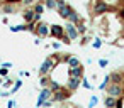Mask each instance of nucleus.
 Masks as SVG:
<instances>
[{
  "instance_id": "nucleus-1",
  "label": "nucleus",
  "mask_w": 124,
  "mask_h": 108,
  "mask_svg": "<svg viewBox=\"0 0 124 108\" xmlns=\"http://www.w3.org/2000/svg\"><path fill=\"white\" fill-rule=\"evenodd\" d=\"M32 34H36L39 39H48L49 37V24L44 22V20L36 22V27H34V32Z\"/></svg>"
},
{
  "instance_id": "nucleus-2",
  "label": "nucleus",
  "mask_w": 124,
  "mask_h": 108,
  "mask_svg": "<svg viewBox=\"0 0 124 108\" xmlns=\"http://www.w3.org/2000/svg\"><path fill=\"white\" fill-rule=\"evenodd\" d=\"M65 27H61L60 24H51L49 25V37L56 39V41H61L65 37Z\"/></svg>"
},
{
  "instance_id": "nucleus-3",
  "label": "nucleus",
  "mask_w": 124,
  "mask_h": 108,
  "mask_svg": "<svg viewBox=\"0 0 124 108\" xmlns=\"http://www.w3.org/2000/svg\"><path fill=\"white\" fill-rule=\"evenodd\" d=\"M65 34L68 36L70 41H77V39L80 37V32L77 31V25L71 24V22H68V20H66V24H65Z\"/></svg>"
},
{
  "instance_id": "nucleus-4",
  "label": "nucleus",
  "mask_w": 124,
  "mask_h": 108,
  "mask_svg": "<svg viewBox=\"0 0 124 108\" xmlns=\"http://www.w3.org/2000/svg\"><path fill=\"white\" fill-rule=\"evenodd\" d=\"M51 95H53V91H51V88H49V86H46V88H41V91H39V95H38L36 108H41V105H43L46 100H49V98H51Z\"/></svg>"
},
{
  "instance_id": "nucleus-5",
  "label": "nucleus",
  "mask_w": 124,
  "mask_h": 108,
  "mask_svg": "<svg viewBox=\"0 0 124 108\" xmlns=\"http://www.w3.org/2000/svg\"><path fill=\"white\" fill-rule=\"evenodd\" d=\"M105 95H110V96H116L119 98L122 95V86L119 83H109L107 88H105Z\"/></svg>"
},
{
  "instance_id": "nucleus-6",
  "label": "nucleus",
  "mask_w": 124,
  "mask_h": 108,
  "mask_svg": "<svg viewBox=\"0 0 124 108\" xmlns=\"http://www.w3.org/2000/svg\"><path fill=\"white\" fill-rule=\"evenodd\" d=\"M82 84V79L80 78H71L70 76V79L66 81V84H65V88L68 89V91H71V93H75L77 89H78V86Z\"/></svg>"
},
{
  "instance_id": "nucleus-7",
  "label": "nucleus",
  "mask_w": 124,
  "mask_h": 108,
  "mask_svg": "<svg viewBox=\"0 0 124 108\" xmlns=\"http://www.w3.org/2000/svg\"><path fill=\"white\" fill-rule=\"evenodd\" d=\"M70 76L71 78H83L85 76V68H83V64H80V66H75V68H70Z\"/></svg>"
},
{
  "instance_id": "nucleus-8",
  "label": "nucleus",
  "mask_w": 124,
  "mask_h": 108,
  "mask_svg": "<svg viewBox=\"0 0 124 108\" xmlns=\"http://www.w3.org/2000/svg\"><path fill=\"white\" fill-rule=\"evenodd\" d=\"M34 17H36V12H34V9H26V10L22 12V19H24V22H26V24H29V22H34Z\"/></svg>"
},
{
  "instance_id": "nucleus-9",
  "label": "nucleus",
  "mask_w": 124,
  "mask_h": 108,
  "mask_svg": "<svg viewBox=\"0 0 124 108\" xmlns=\"http://www.w3.org/2000/svg\"><path fill=\"white\" fill-rule=\"evenodd\" d=\"M104 105H105V108H116L117 106V98L110 96V95H105L104 96Z\"/></svg>"
},
{
  "instance_id": "nucleus-10",
  "label": "nucleus",
  "mask_w": 124,
  "mask_h": 108,
  "mask_svg": "<svg viewBox=\"0 0 124 108\" xmlns=\"http://www.w3.org/2000/svg\"><path fill=\"white\" fill-rule=\"evenodd\" d=\"M32 9H34V12H36V14H41V15L46 12V5H44V2H43V0L36 2V4L32 5Z\"/></svg>"
},
{
  "instance_id": "nucleus-11",
  "label": "nucleus",
  "mask_w": 124,
  "mask_h": 108,
  "mask_svg": "<svg viewBox=\"0 0 124 108\" xmlns=\"http://www.w3.org/2000/svg\"><path fill=\"white\" fill-rule=\"evenodd\" d=\"M44 5H46V10L49 12H56L58 10V4H56V0H43Z\"/></svg>"
},
{
  "instance_id": "nucleus-12",
  "label": "nucleus",
  "mask_w": 124,
  "mask_h": 108,
  "mask_svg": "<svg viewBox=\"0 0 124 108\" xmlns=\"http://www.w3.org/2000/svg\"><path fill=\"white\" fill-rule=\"evenodd\" d=\"M0 10H2L4 14H14L16 12V5L14 4H5V5L0 7Z\"/></svg>"
},
{
  "instance_id": "nucleus-13",
  "label": "nucleus",
  "mask_w": 124,
  "mask_h": 108,
  "mask_svg": "<svg viewBox=\"0 0 124 108\" xmlns=\"http://www.w3.org/2000/svg\"><path fill=\"white\" fill-rule=\"evenodd\" d=\"M21 86H22V79H16V84L10 88V93L14 95V93H17L19 89H21Z\"/></svg>"
},
{
  "instance_id": "nucleus-14",
  "label": "nucleus",
  "mask_w": 124,
  "mask_h": 108,
  "mask_svg": "<svg viewBox=\"0 0 124 108\" xmlns=\"http://www.w3.org/2000/svg\"><path fill=\"white\" fill-rule=\"evenodd\" d=\"M97 103H99V98H97L95 95H92V96H90V101H88V108H95Z\"/></svg>"
},
{
  "instance_id": "nucleus-15",
  "label": "nucleus",
  "mask_w": 124,
  "mask_h": 108,
  "mask_svg": "<svg viewBox=\"0 0 124 108\" xmlns=\"http://www.w3.org/2000/svg\"><path fill=\"white\" fill-rule=\"evenodd\" d=\"M82 84H83V86H85L87 89H93V86H92V84L88 83V78H85V76L82 78Z\"/></svg>"
},
{
  "instance_id": "nucleus-16",
  "label": "nucleus",
  "mask_w": 124,
  "mask_h": 108,
  "mask_svg": "<svg viewBox=\"0 0 124 108\" xmlns=\"http://www.w3.org/2000/svg\"><path fill=\"white\" fill-rule=\"evenodd\" d=\"M92 47H95V49H100V47H102V41H100V39H93V42H92Z\"/></svg>"
},
{
  "instance_id": "nucleus-17",
  "label": "nucleus",
  "mask_w": 124,
  "mask_h": 108,
  "mask_svg": "<svg viewBox=\"0 0 124 108\" xmlns=\"http://www.w3.org/2000/svg\"><path fill=\"white\" fill-rule=\"evenodd\" d=\"M22 4H24V5H26V7L29 9V7H32V5H34L36 2H34V0H22Z\"/></svg>"
},
{
  "instance_id": "nucleus-18",
  "label": "nucleus",
  "mask_w": 124,
  "mask_h": 108,
  "mask_svg": "<svg viewBox=\"0 0 124 108\" xmlns=\"http://www.w3.org/2000/svg\"><path fill=\"white\" fill-rule=\"evenodd\" d=\"M9 71H10V69H7V68H4V66H2V68H0V76H7V74H9Z\"/></svg>"
},
{
  "instance_id": "nucleus-19",
  "label": "nucleus",
  "mask_w": 124,
  "mask_h": 108,
  "mask_svg": "<svg viewBox=\"0 0 124 108\" xmlns=\"http://www.w3.org/2000/svg\"><path fill=\"white\" fill-rule=\"evenodd\" d=\"M107 64H109V61H107V59H99V66H100V68H105Z\"/></svg>"
},
{
  "instance_id": "nucleus-20",
  "label": "nucleus",
  "mask_w": 124,
  "mask_h": 108,
  "mask_svg": "<svg viewBox=\"0 0 124 108\" xmlns=\"http://www.w3.org/2000/svg\"><path fill=\"white\" fill-rule=\"evenodd\" d=\"M17 106V103L14 101V100H9V103H7V108H16Z\"/></svg>"
},
{
  "instance_id": "nucleus-21",
  "label": "nucleus",
  "mask_w": 124,
  "mask_h": 108,
  "mask_svg": "<svg viewBox=\"0 0 124 108\" xmlns=\"http://www.w3.org/2000/svg\"><path fill=\"white\" fill-rule=\"evenodd\" d=\"M2 66H4V68H7V69H12V66H14V64H12V63H4Z\"/></svg>"
},
{
  "instance_id": "nucleus-22",
  "label": "nucleus",
  "mask_w": 124,
  "mask_h": 108,
  "mask_svg": "<svg viewBox=\"0 0 124 108\" xmlns=\"http://www.w3.org/2000/svg\"><path fill=\"white\" fill-rule=\"evenodd\" d=\"M56 4H58V7H61V5H66V0H56Z\"/></svg>"
},
{
  "instance_id": "nucleus-23",
  "label": "nucleus",
  "mask_w": 124,
  "mask_h": 108,
  "mask_svg": "<svg viewBox=\"0 0 124 108\" xmlns=\"http://www.w3.org/2000/svg\"><path fill=\"white\" fill-rule=\"evenodd\" d=\"M51 47H53V49H60V42H53Z\"/></svg>"
}]
</instances>
